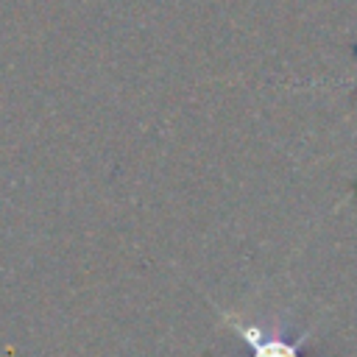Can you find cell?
Here are the masks:
<instances>
[{
  "instance_id": "obj_1",
  "label": "cell",
  "mask_w": 357,
  "mask_h": 357,
  "mask_svg": "<svg viewBox=\"0 0 357 357\" xmlns=\"http://www.w3.org/2000/svg\"><path fill=\"white\" fill-rule=\"evenodd\" d=\"M231 321V329L245 340V346L251 349V357H301V349L304 343L310 340V329L301 332L298 337H287L284 326L282 324H271V326H262V324H251V321H243L237 315H226Z\"/></svg>"
}]
</instances>
